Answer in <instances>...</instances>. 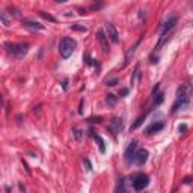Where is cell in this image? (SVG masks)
<instances>
[{"label":"cell","instance_id":"6da1fadb","mask_svg":"<svg viewBox=\"0 0 193 193\" xmlns=\"http://www.w3.org/2000/svg\"><path fill=\"white\" fill-rule=\"evenodd\" d=\"M190 98H191V89L188 87V86H181L179 89H178V95H176V101L173 103V106H172V113H175L176 110H179L181 107H184V106H187L188 104V101H190Z\"/></svg>","mask_w":193,"mask_h":193},{"label":"cell","instance_id":"7a4b0ae2","mask_svg":"<svg viewBox=\"0 0 193 193\" xmlns=\"http://www.w3.org/2000/svg\"><path fill=\"white\" fill-rule=\"evenodd\" d=\"M74 48H75V41L74 39H71V38L60 39V42H59V53H60V56L63 59H68L72 54Z\"/></svg>","mask_w":193,"mask_h":193},{"label":"cell","instance_id":"3957f363","mask_svg":"<svg viewBox=\"0 0 193 193\" xmlns=\"http://www.w3.org/2000/svg\"><path fill=\"white\" fill-rule=\"evenodd\" d=\"M5 47L11 54H14L17 57H23L27 53V48H29L27 44H5Z\"/></svg>","mask_w":193,"mask_h":193},{"label":"cell","instance_id":"277c9868","mask_svg":"<svg viewBox=\"0 0 193 193\" xmlns=\"http://www.w3.org/2000/svg\"><path fill=\"white\" fill-rule=\"evenodd\" d=\"M148 182H149L148 175H145V173H137V175L133 178V188L137 190V191H140V190H143V188L148 185Z\"/></svg>","mask_w":193,"mask_h":193},{"label":"cell","instance_id":"5b68a950","mask_svg":"<svg viewBox=\"0 0 193 193\" xmlns=\"http://www.w3.org/2000/svg\"><path fill=\"white\" fill-rule=\"evenodd\" d=\"M136 148H137V140L130 142V145L127 146L125 152H124V160L127 164H131L134 161V155H136Z\"/></svg>","mask_w":193,"mask_h":193},{"label":"cell","instance_id":"8992f818","mask_svg":"<svg viewBox=\"0 0 193 193\" xmlns=\"http://www.w3.org/2000/svg\"><path fill=\"white\" fill-rule=\"evenodd\" d=\"M104 30H106L107 38H109L112 42H115V44L119 42V33H118L116 27H115L112 23H106V24H104Z\"/></svg>","mask_w":193,"mask_h":193},{"label":"cell","instance_id":"52a82bcc","mask_svg":"<svg viewBox=\"0 0 193 193\" xmlns=\"http://www.w3.org/2000/svg\"><path fill=\"white\" fill-rule=\"evenodd\" d=\"M176 21H178V18H176V17H169V18H166V20L161 23V26H160V35L169 33V30L176 24Z\"/></svg>","mask_w":193,"mask_h":193},{"label":"cell","instance_id":"ba28073f","mask_svg":"<svg viewBox=\"0 0 193 193\" xmlns=\"http://www.w3.org/2000/svg\"><path fill=\"white\" fill-rule=\"evenodd\" d=\"M96 39H98V42L101 45V50L104 53H107L109 51V38L104 33V30H98V32H96Z\"/></svg>","mask_w":193,"mask_h":193},{"label":"cell","instance_id":"9c48e42d","mask_svg":"<svg viewBox=\"0 0 193 193\" xmlns=\"http://www.w3.org/2000/svg\"><path fill=\"white\" fill-rule=\"evenodd\" d=\"M122 125H124V124H122V119H121V118H113V119L110 121L107 130L112 131L113 134H118V133L122 130Z\"/></svg>","mask_w":193,"mask_h":193},{"label":"cell","instance_id":"30bf717a","mask_svg":"<svg viewBox=\"0 0 193 193\" xmlns=\"http://www.w3.org/2000/svg\"><path fill=\"white\" fill-rule=\"evenodd\" d=\"M146 160H148V151H146V149H139V151H136V155H134V163H136V164L142 166V164H145Z\"/></svg>","mask_w":193,"mask_h":193},{"label":"cell","instance_id":"8fae6325","mask_svg":"<svg viewBox=\"0 0 193 193\" xmlns=\"http://www.w3.org/2000/svg\"><path fill=\"white\" fill-rule=\"evenodd\" d=\"M163 127H164V124H163V122H152L151 125H148V127L145 128V134L151 136V134H154V133H157V131L163 130Z\"/></svg>","mask_w":193,"mask_h":193},{"label":"cell","instance_id":"7c38bea8","mask_svg":"<svg viewBox=\"0 0 193 193\" xmlns=\"http://www.w3.org/2000/svg\"><path fill=\"white\" fill-rule=\"evenodd\" d=\"M21 21H23V24H24L26 27H29L30 30H44V26L39 24V23H36V21H32V20H27V18H23Z\"/></svg>","mask_w":193,"mask_h":193},{"label":"cell","instance_id":"4fadbf2b","mask_svg":"<svg viewBox=\"0 0 193 193\" xmlns=\"http://www.w3.org/2000/svg\"><path fill=\"white\" fill-rule=\"evenodd\" d=\"M0 20H2V24H3L5 27H11V24H12V20L8 17L6 11H2V12H0Z\"/></svg>","mask_w":193,"mask_h":193},{"label":"cell","instance_id":"5bb4252c","mask_svg":"<svg viewBox=\"0 0 193 193\" xmlns=\"http://www.w3.org/2000/svg\"><path fill=\"white\" fill-rule=\"evenodd\" d=\"M93 137H95L96 143H98V148H100V151L104 154V152H106V145H104V140H103V137H101V136H98V134H95Z\"/></svg>","mask_w":193,"mask_h":193},{"label":"cell","instance_id":"9a60e30c","mask_svg":"<svg viewBox=\"0 0 193 193\" xmlns=\"http://www.w3.org/2000/svg\"><path fill=\"white\" fill-rule=\"evenodd\" d=\"M145 118H146V113L140 115V116L137 118V121H136V122H134V124L131 125V131H133V130H136V128H137V127H139V125H140V124H142L143 121H145Z\"/></svg>","mask_w":193,"mask_h":193},{"label":"cell","instance_id":"2e32d148","mask_svg":"<svg viewBox=\"0 0 193 193\" xmlns=\"http://www.w3.org/2000/svg\"><path fill=\"white\" fill-rule=\"evenodd\" d=\"M139 44H140V41H137V42H136V44H134V45H133V47H131V48L127 51V56H125V62H128V60H130L131 54H134V51H136V47H137Z\"/></svg>","mask_w":193,"mask_h":193},{"label":"cell","instance_id":"e0dca14e","mask_svg":"<svg viewBox=\"0 0 193 193\" xmlns=\"http://www.w3.org/2000/svg\"><path fill=\"white\" fill-rule=\"evenodd\" d=\"M106 101H107L110 106H115V104H116V96H115L113 93H109L107 98H106Z\"/></svg>","mask_w":193,"mask_h":193},{"label":"cell","instance_id":"ac0fdd59","mask_svg":"<svg viewBox=\"0 0 193 193\" xmlns=\"http://www.w3.org/2000/svg\"><path fill=\"white\" fill-rule=\"evenodd\" d=\"M71 29H72V30H78V32H86V30H87V27L83 26V24H72Z\"/></svg>","mask_w":193,"mask_h":193},{"label":"cell","instance_id":"d6986e66","mask_svg":"<svg viewBox=\"0 0 193 193\" xmlns=\"http://www.w3.org/2000/svg\"><path fill=\"white\" fill-rule=\"evenodd\" d=\"M42 18H45V20H48V21H56V18L53 17V15H50V14H45V12H41L39 14Z\"/></svg>","mask_w":193,"mask_h":193},{"label":"cell","instance_id":"ffe728a7","mask_svg":"<svg viewBox=\"0 0 193 193\" xmlns=\"http://www.w3.org/2000/svg\"><path fill=\"white\" fill-rule=\"evenodd\" d=\"M106 83H107V86H116V84L119 83V80H118V78L115 77V78H109V80H107Z\"/></svg>","mask_w":193,"mask_h":193},{"label":"cell","instance_id":"44dd1931","mask_svg":"<svg viewBox=\"0 0 193 193\" xmlns=\"http://www.w3.org/2000/svg\"><path fill=\"white\" fill-rule=\"evenodd\" d=\"M103 121L101 116H96V118H89V122H96V124H100Z\"/></svg>","mask_w":193,"mask_h":193},{"label":"cell","instance_id":"7402d4cb","mask_svg":"<svg viewBox=\"0 0 193 193\" xmlns=\"http://www.w3.org/2000/svg\"><path fill=\"white\" fill-rule=\"evenodd\" d=\"M178 130H179V133H185V131H187V125H185V124H181V125L178 127Z\"/></svg>","mask_w":193,"mask_h":193},{"label":"cell","instance_id":"603a6c76","mask_svg":"<svg viewBox=\"0 0 193 193\" xmlns=\"http://www.w3.org/2000/svg\"><path fill=\"white\" fill-rule=\"evenodd\" d=\"M83 163L86 164V167H87V170H92V164H90V161H89L87 158H84V160H83Z\"/></svg>","mask_w":193,"mask_h":193},{"label":"cell","instance_id":"cb8c5ba5","mask_svg":"<svg viewBox=\"0 0 193 193\" xmlns=\"http://www.w3.org/2000/svg\"><path fill=\"white\" fill-rule=\"evenodd\" d=\"M157 96H158V98H155V104H160L163 101V93H158Z\"/></svg>","mask_w":193,"mask_h":193},{"label":"cell","instance_id":"d4e9b609","mask_svg":"<svg viewBox=\"0 0 193 193\" xmlns=\"http://www.w3.org/2000/svg\"><path fill=\"white\" fill-rule=\"evenodd\" d=\"M62 87H63V90H66V89H68V78H63V81H62Z\"/></svg>","mask_w":193,"mask_h":193},{"label":"cell","instance_id":"484cf974","mask_svg":"<svg viewBox=\"0 0 193 193\" xmlns=\"http://www.w3.org/2000/svg\"><path fill=\"white\" fill-rule=\"evenodd\" d=\"M127 93H128V89H127V87H124V89H121V92H119V95H121V96H125Z\"/></svg>","mask_w":193,"mask_h":193},{"label":"cell","instance_id":"4316f807","mask_svg":"<svg viewBox=\"0 0 193 193\" xmlns=\"http://www.w3.org/2000/svg\"><path fill=\"white\" fill-rule=\"evenodd\" d=\"M80 133H81V131H78V130H77V128H74V134H75V137H77V139H78V140H80V139H81V134H80Z\"/></svg>","mask_w":193,"mask_h":193},{"label":"cell","instance_id":"83f0119b","mask_svg":"<svg viewBox=\"0 0 193 193\" xmlns=\"http://www.w3.org/2000/svg\"><path fill=\"white\" fill-rule=\"evenodd\" d=\"M184 182H185V184H190V182H191V176H190V175H187V176L184 178Z\"/></svg>","mask_w":193,"mask_h":193}]
</instances>
